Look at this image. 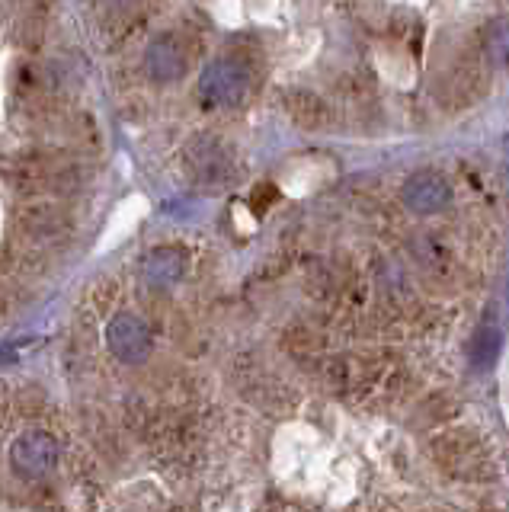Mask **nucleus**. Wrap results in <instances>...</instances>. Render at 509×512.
I'll use <instances>...</instances> for the list:
<instances>
[{
    "instance_id": "10",
    "label": "nucleus",
    "mask_w": 509,
    "mask_h": 512,
    "mask_svg": "<svg viewBox=\"0 0 509 512\" xmlns=\"http://www.w3.org/2000/svg\"><path fill=\"white\" fill-rule=\"evenodd\" d=\"M295 100L298 103H289V109H292V116L298 119V125H305V128L321 125V119H314V112H317V116H327V109L314 93H298Z\"/></svg>"
},
{
    "instance_id": "8",
    "label": "nucleus",
    "mask_w": 509,
    "mask_h": 512,
    "mask_svg": "<svg viewBox=\"0 0 509 512\" xmlns=\"http://www.w3.org/2000/svg\"><path fill=\"white\" fill-rule=\"evenodd\" d=\"M500 349H503V327L490 317L481 320V327L474 330V340H471V362L477 368H490L497 362Z\"/></svg>"
},
{
    "instance_id": "4",
    "label": "nucleus",
    "mask_w": 509,
    "mask_h": 512,
    "mask_svg": "<svg viewBox=\"0 0 509 512\" xmlns=\"http://www.w3.org/2000/svg\"><path fill=\"white\" fill-rule=\"evenodd\" d=\"M106 343H109V349H113V356L119 362H129V365L145 362L151 356V346H154L148 324L138 314H129V311H122V314H116L113 320H109Z\"/></svg>"
},
{
    "instance_id": "5",
    "label": "nucleus",
    "mask_w": 509,
    "mask_h": 512,
    "mask_svg": "<svg viewBox=\"0 0 509 512\" xmlns=\"http://www.w3.org/2000/svg\"><path fill=\"white\" fill-rule=\"evenodd\" d=\"M186 68H189L186 48L173 32H161V36L151 39V45L145 48V74L154 84H177L186 74Z\"/></svg>"
},
{
    "instance_id": "1",
    "label": "nucleus",
    "mask_w": 509,
    "mask_h": 512,
    "mask_svg": "<svg viewBox=\"0 0 509 512\" xmlns=\"http://www.w3.org/2000/svg\"><path fill=\"white\" fill-rule=\"evenodd\" d=\"M253 93V71L241 58H215L209 68L202 71L196 100L202 109H237L250 100Z\"/></svg>"
},
{
    "instance_id": "3",
    "label": "nucleus",
    "mask_w": 509,
    "mask_h": 512,
    "mask_svg": "<svg viewBox=\"0 0 509 512\" xmlns=\"http://www.w3.org/2000/svg\"><path fill=\"white\" fill-rule=\"evenodd\" d=\"M58 442L49 432H23L10 445V464L23 477H49L58 468Z\"/></svg>"
},
{
    "instance_id": "9",
    "label": "nucleus",
    "mask_w": 509,
    "mask_h": 512,
    "mask_svg": "<svg viewBox=\"0 0 509 512\" xmlns=\"http://www.w3.org/2000/svg\"><path fill=\"white\" fill-rule=\"evenodd\" d=\"M484 55L493 68H509V16H497L484 29Z\"/></svg>"
},
{
    "instance_id": "7",
    "label": "nucleus",
    "mask_w": 509,
    "mask_h": 512,
    "mask_svg": "<svg viewBox=\"0 0 509 512\" xmlns=\"http://www.w3.org/2000/svg\"><path fill=\"white\" fill-rule=\"evenodd\" d=\"M186 272V256L177 247H157L145 256L141 263V279H145L151 288H173Z\"/></svg>"
},
{
    "instance_id": "2",
    "label": "nucleus",
    "mask_w": 509,
    "mask_h": 512,
    "mask_svg": "<svg viewBox=\"0 0 509 512\" xmlns=\"http://www.w3.org/2000/svg\"><path fill=\"white\" fill-rule=\"evenodd\" d=\"M186 170L205 192H221L237 183V160L215 135H196L186 144Z\"/></svg>"
},
{
    "instance_id": "6",
    "label": "nucleus",
    "mask_w": 509,
    "mask_h": 512,
    "mask_svg": "<svg viewBox=\"0 0 509 512\" xmlns=\"http://www.w3.org/2000/svg\"><path fill=\"white\" fill-rule=\"evenodd\" d=\"M452 202V186L436 170H420L404 183V205L417 215H436Z\"/></svg>"
}]
</instances>
